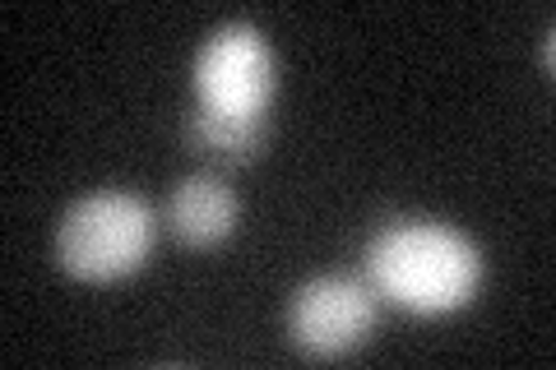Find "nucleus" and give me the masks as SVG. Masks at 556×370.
I'll list each match as a JSON object with an SVG mask.
<instances>
[{
    "mask_svg": "<svg viewBox=\"0 0 556 370\" xmlns=\"http://www.w3.org/2000/svg\"><path fill=\"white\" fill-rule=\"evenodd\" d=\"M367 283L413 315L464 310L482 288V255L464 232L427 218H394L367 241Z\"/></svg>",
    "mask_w": 556,
    "mask_h": 370,
    "instance_id": "1",
    "label": "nucleus"
},
{
    "mask_svg": "<svg viewBox=\"0 0 556 370\" xmlns=\"http://www.w3.org/2000/svg\"><path fill=\"white\" fill-rule=\"evenodd\" d=\"M159 241L153 208L130 190H98L65 208L56 222V264L79 283H116L144 269Z\"/></svg>",
    "mask_w": 556,
    "mask_h": 370,
    "instance_id": "2",
    "label": "nucleus"
},
{
    "mask_svg": "<svg viewBox=\"0 0 556 370\" xmlns=\"http://www.w3.org/2000/svg\"><path fill=\"white\" fill-rule=\"evenodd\" d=\"M278 93V56L255 24H223L195 56V107L237 120H269Z\"/></svg>",
    "mask_w": 556,
    "mask_h": 370,
    "instance_id": "3",
    "label": "nucleus"
},
{
    "mask_svg": "<svg viewBox=\"0 0 556 370\" xmlns=\"http://www.w3.org/2000/svg\"><path fill=\"white\" fill-rule=\"evenodd\" d=\"M376 329V292L367 278L320 273L302 283L288 302V339L316 361L357 352Z\"/></svg>",
    "mask_w": 556,
    "mask_h": 370,
    "instance_id": "4",
    "label": "nucleus"
},
{
    "mask_svg": "<svg viewBox=\"0 0 556 370\" xmlns=\"http://www.w3.org/2000/svg\"><path fill=\"white\" fill-rule=\"evenodd\" d=\"M241 227V200L223 176L195 171L167 195V232L190 251H214V245L232 241Z\"/></svg>",
    "mask_w": 556,
    "mask_h": 370,
    "instance_id": "5",
    "label": "nucleus"
},
{
    "mask_svg": "<svg viewBox=\"0 0 556 370\" xmlns=\"http://www.w3.org/2000/svg\"><path fill=\"white\" fill-rule=\"evenodd\" d=\"M269 144V120H237V116H214L195 107L186 116V149L195 157H208L218 167H241L255 163L260 149Z\"/></svg>",
    "mask_w": 556,
    "mask_h": 370,
    "instance_id": "6",
    "label": "nucleus"
},
{
    "mask_svg": "<svg viewBox=\"0 0 556 370\" xmlns=\"http://www.w3.org/2000/svg\"><path fill=\"white\" fill-rule=\"evenodd\" d=\"M543 69H552V28L543 33Z\"/></svg>",
    "mask_w": 556,
    "mask_h": 370,
    "instance_id": "7",
    "label": "nucleus"
}]
</instances>
